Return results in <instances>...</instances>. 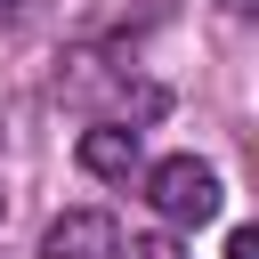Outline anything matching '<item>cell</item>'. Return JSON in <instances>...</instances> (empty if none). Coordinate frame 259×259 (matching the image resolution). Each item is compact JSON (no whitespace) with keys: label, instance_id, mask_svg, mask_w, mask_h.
<instances>
[{"label":"cell","instance_id":"cell-6","mask_svg":"<svg viewBox=\"0 0 259 259\" xmlns=\"http://www.w3.org/2000/svg\"><path fill=\"white\" fill-rule=\"evenodd\" d=\"M24 16H32V0H0V32H8V24H24Z\"/></svg>","mask_w":259,"mask_h":259},{"label":"cell","instance_id":"cell-1","mask_svg":"<svg viewBox=\"0 0 259 259\" xmlns=\"http://www.w3.org/2000/svg\"><path fill=\"white\" fill-rule=\"evenodd\" d=\"M146 202L170 219V227H202V219H219V170L210 162H194V154H162L154 170H146Z\"/></svg>","mask_w":259,"mask_h":259},{"label":"cell","instance_id":"cell-5","mask_svg":"<svg viewBox=\"0 0 259 259\" xmlns=\"http://www.w3.org/2000/svg\"><path fill=\"white\" fill-rule=\"evenodd\" d=\"M227 259H259V227H235L227 235Z\"/></svg>","mask_w":259,"mask_h":259},{"label":"cell","instance_id":"cell-3","mask_svg":"<svg viewBox=\"0 0 259 259\" xmlns=\"http://www.w3.org/2000/svg\"><path fill=\"white\" fill-rule=\"evenodd\" d=\"M81 170H89V178H130V170H138V130H130V121L81 130Z\"/></svg>","mask_w":259,"mask_h":259},{"label":"cell","instance_id":"cell-4","mask_svg":"<svg viewBox=\"0 0 259 259\" xmlns=\"http://www.w3.org/2000/svg\"><path fill=\"white\" fill-rule=\"evenodd\" d=\"M113 259H186V251H178V235H130Z\"/></svg>","mask_w":259,"mask_h":259},{"label":"cell","instance_id":"cell-8","mask_svg":"<svg viewBox=\"0 0 259 259\" xmlns=\"http://www.w3.org/2000/svg\"><path fill=\"white\" fill-rule=\"evenodd\" d=\"M0 210H8V194H0Z\"/></svg>","mask_w":259,"mask_h":259},{"label":"cell","instance_id":"cell-7","mask_svg":"<svg viewBox=\"0 0 259 259\" xmlns=\"http://www.w3.org/2000/svg\"><path fill=\"white\" fill-rule=\"evenodd\" d=\"M227 8H235V16H251V0H227Z\"/></svg>","mask_w":259,"mask_h":259},{"label":"cell","instance_id":"cell-2","mask_svg":"<svg viewBox=\"0 0 259 259\" xmlns=\"http://www.w3.org/2000/svg\"><path fill=\"white\" fill-rule=\"evenodd\" d=\"M113 251H121V227L105 210H65L40 235V259H113Z\"/></svg>","mask_w":259,"mask_h":259}]
</instances>
